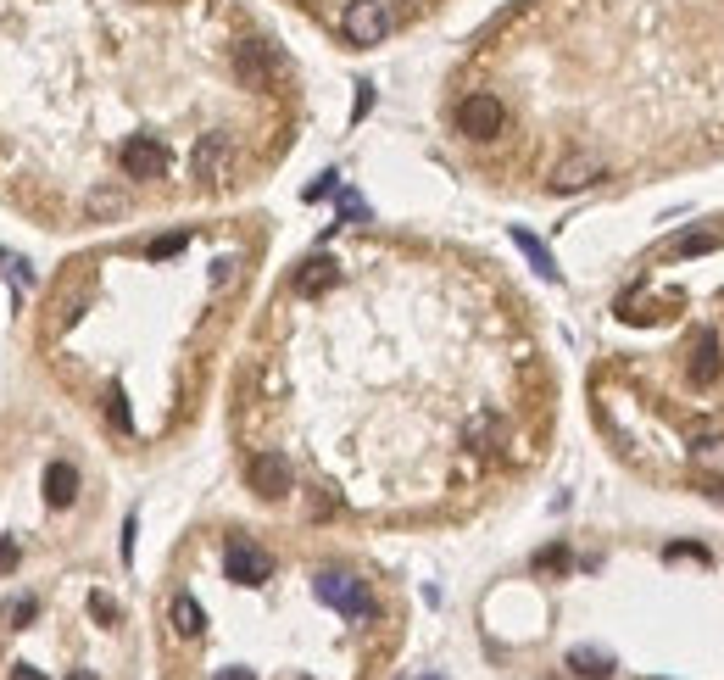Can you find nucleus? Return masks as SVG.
<instances>
[{
    "label": "nucleus",
    "instance_id": "6ab92c4d",
    "mask_svg": "<svg viewBox=\"0 0 724 680\" xmlns=\"http://www.w3.org/2000/svg\"><path fill=\"white\" fill-rule=\"evenodd\" d=\"M95 614H101V619H117V602L106 597V591H95Z\"/></svg>",
    "mask_w": 724,
    "mask_h": 680
},
{
    "label": "nucleus",
    "instance_id": "423d86ee",
    "mask_svg": "<svg viewBox=\"0 0 724 680\" xmlns=\"http://www.w3.org/2000/svg\"><path fill=\"white\" fill-rule=\"evenodd\" d=\"M596 179H608V162H602V157H563L552 168L557 190H591Z\"/></svg>",
    "mask_w": 724,
    "mask_h": 680
},
{
    "label": "nucleus",
    "instance_id": "20e7f679",
    "mask_svg": "<svg viewBox=\"0 0 724 680\" xmlns=\"http://www.w3.org/2000/svg\"><path fill=\"white\" fill-rule=\"evenodd\" d=\"M318 597L329 602V608H340V614H368V591H362V580H351V575H324L318 580Z\"/></svg>",
    "mask_w": 724,
    "mask_h": 680
},
{
    "label": "nucleus",
    "instance_id": "412c9836",
    "mask_svg": "<svg viewBox=\"0 0 724 680\" xmlns=\"http://www.w3.org/2000/svg\"><path fill=\"white\" fill-rule=\"evenodd\" d=\"M218 680H257V675H251V669H223Z\"/></svg>",
    "mask_w": 724,
    "mask_h": 680
},
{
    "label": "nucleus",
    "instance_id": "4be33fe9",
    "mask_svg": "<svg viewBox=\"0 0 724 680\" xmlns=\"http://www.w3.org/2000/svg\"><path fill=\"white\" fill-rule=\"evenodd\" d=\"M67 680H101V675H90V669H78V675H67Z\"/></svg>",
    "mask_w": 724,
    "mask_h": 680
},
{
    "label": "nucleus",
    "instance_id": "39448f33",
    "mask_svg": "<svg viewBox=\"0 0 724 680\" xmlns=\"http://www.w3.org/2000/svg\"><path fill=\"white\" fill-rule=\"evenodd\" d=\"M251 491H257V497H285L290 463L279 458V452H257V458H251Z\"/></svg>",
    "mask_w": 724,
    "mask_h": 680
},
{
    "label": "nucleus",
    "instance_id": "f03ea898",
    "mask_svg": "<svg viewBox=\"0 0 724 680\" xmlns=\"http://www.w3.org/2000/svg\"><path fill=\"white\" fill-rule=\"evenodd\" d=\"M390 28H396V17H390L385 0H351L346 17H340V34L351 45H379V40H390Z\"/></svg>",
    "mask_w": 724,
    "mask_h": 680
},
{
    "label": "nucleus",
    "instance_id": "ddd939ff",
    "mask_svg": "<svg viewBox=\"0 0 724 680\" xmlns=\"http://www.w3.org/2000/svg\"><path fill=\"white\" fill-rule=\"evenodd\" d=\"M569 664L580 669L585 680H608V675H613V664H608L602 653H591V647H574V653H569Z\"/></svg>",
    "mask_w": 724,
    "mask_h": 680
},
{
    "label": "nucleus",
    "instance_id": "6e6552de",
    "mask_svg": "<svg viewBox=\"0 0 724 680\" xmlns=\"http://www.w3.org/2000/svg\"><path fill=\"white\" fill-rule=\"evenodd\" d=\"M123 173H129V179H156V173H162V151H156L151 140H129L123 145Z\"/></svg>",
    "mask_w": 724,
    "mask_h": 680
},
{
    "label": "nucleus",
    "instance_id": "f3484780",
    "mask_svg": "<svg viewBox=\"0 0 724 680\" xmlns=\"http://www.w3.org/2000/svg\"><path fill=\"white\" fill-rule=\"evenodd\" d=\"M17 569V541H0V575H12Z\"/></svg>",
    "mask_w": 724,
    "mask_h": 680
},
{
    "label": "nucleus",
    "instance_id": "a211bd4d",
    "mask_svg": "<svg viewBox=\"0 0 724 680\" xmlns=\"http://www.w3.org/2000/svg\"><path fill=\"white\" fill-rule=\"evenodd\" d=\"M179 246H184V235H168V240H156V246H151V257H173Z\"/></svg>",
    "mask_w": 724,
    "mask_h": 680
},
{
    "label": "nucleus",
    "instance_id": "4468645a",
    "mask_svg": "<svg viewBox=\"0 0 724 680\" xmlns=\"http://www.w3.org/2000/svg\"><path fill=\"white\" fill-rule=\"evenodd\" d=\"M708 246H713V240L702 235V229H691V235H680V240L669 246V257H697V251H708Z\"/></svg>",
    "mask_w": 724,
    "mask_h": 680
},
{
    "label": "nucleus",
    "instance_id": "f257e3e1",
    "mask_svg": "<svg viewBox=\"0 0 724 680\" xmlns=\"http://www.w3.org/2000/svg\"><path fill=\"white\" fill-rule=\"evenodd\" d=\"M502 129H507V106L496 101L491 90L463 95V106H457V134H468V140H496Z\"/></svg>",
    "mask_w": 724,
    "mask_h": 680
},
{
    "label": "nucleus",
    "instance_id": "2eb2a0df",
    "mask_svg": "<svg viewBox=\"0 0 724 680\" xmlns=\"http://www.w3.org/2000/svg\"><path fill=\"white\" fill-rule=\"evenodd\" d=\"M518 246H524V257L535 262V268H541V274H552V257H546L541 251V240H530V235H518Z\"/></svg>",
    "mask_w": 724,
    "mask_h": 680
},
{
    "label": "nucleus",
    "instance_id": "1a4fd4ad",
    "mask_svg": "<svg viewBox=\"0 0 724 680\" xmlns=\"http://www.w3.org/2000/svg\"><path fill=\"white\" fill-rule=\"evenodd\" d=\"M335 279H340L335 257H307V262H301V274H296V290H301V296H318V290H329Z\"/></svg>",
    "mask_w": 724,
    "mask_h": 680
},
{
    "label": "nucleus",
    "instance_id": "f8f14e48",
    "mask_svg": "<svg viewBox=\"0 0 724 680\" xmlns=\"http://www.w3.org/2000/svg\"><path fill=\"white\" fill-rule=\"evenodd\" d=\"M173 630L179 636H201V602L195 597H173Z\"/></svg>",
    "mask_w": 724,
    "mask_h": 680
},
{
    "label": "nucleus",
    "instance_id": "0eeeda50",
    "mask_svg": "<svg viewBox=\"0 0 724 680\" xmlns=\"http://www.w3.org/2000/svg\"><path fill=\"white\" fill-rule=\"evenodd\" d=\"M229 575L240 580V586H257V580L273 575V558L262 547H251V541H234L229 547Z\"/></svg>",
    "mask_w": 724,
    "mask_h": 680
},
{
    "label": "nucleus",
    "instance_id": "dca6fc26",
    "mask_svg": "<svg viewBox=\"0 0 724 680\" xmlns=\"http://www.w3.org/2000/svg\"><path fill=\"white\" fill-rule=\"evenodd\" d=\"M39 614V602L34 597H17V602H6V619H17V625H23V619H34Z\"/></svg>",
    "mask_w": 724,
    "mask_h": 680
},
{
    "label": "nucleus",
    "instance_id": "7ed1b4c3",
    "mask_svg": "<svg viewBox=\"0 0 724 680\" xmlns=\"http://www.w3.org/2000/svg\"><path fill=\"white\" fill-rule=\"evenodd\" d=\"M229 168H234V151H229V140H223V134H207V140L195 145V157H190V173H195V179L223 184V179H229Z\"/></svg>",
    "mask_w": 724,
    "mask_h": 680
},
{
    "label": "nucleus",
    "instance_id": "aec40b11",
    "mask_svg": "<svg viewBox=\"0 0 724 680\" xmlns=\"http://www.w3.org/2000/svg\"><path fill=\"white\" fill-rule=\"evenodd\" d=\"M12 680H45V675H39V669H28V664H17V669H12Z\"/></svg>",
    "mask_w": 724,
    "mask_h": 680
},
{
    "label": "nucleus",
    "instance_id": "9d476101",
    "mask_svg": "<svg viewBox=\"0 0 724 680\" xmlns=\"http://www.w3.org/2000/svg\"><path fill=\"white\" fill-rule=\"evenodd\" d=\"M45 497H51L56 508H67V502L78 497V469L73 463H51V469H45Z\"/></svg>",
    "mask_w": 724,
    "mask_h": 680
},
{
    "label": "nucleus",
    "instance_id": "9b49d317",
    "mask_svg": "<svg viewBox=\"0 0 724 680\" xmlns=\"http://www.w3.org/2000/svg\"><path fill=\"white\" fill-rule=\"evenodd\" d=\"M84 212H90V218H123V212H129V196H123V190H90Z\"/></svg>",
    "mask_w": 724,
    "mask_h": 680
}]
</instances>
